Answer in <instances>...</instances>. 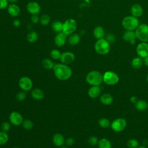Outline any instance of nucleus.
Returning <instances> with one entry per match:
<instances>
[{
    "instance_id": "13",
    "label": "nucleus",
    "mask_w": 148,
    "mask_h": 148,
    "mask_svg": "<svg viewBox=\"0 0 148 148\" xmlns=\"http://www.w3.org/2000/svg\"><path fill=\"white\" fill-rule=\"evenodd\" d=\"M26 7L28 13L32 15L38 14L40 12V6L39 4L35 1L29 2Z\"/></svg>"
},
{
    "instance_id": "32",
    "label": "nucleus",
    "mask_w": 148,
    "mask_h": 148,
    "mask_svg": "<svg viewBox=\"0 0 148 148\" xmlns=\"http://www.w3.org/2000/svg\"><path fill=\"white\" fill-rule=\"evenodd\" d=\"M127 147L128 148H137L139 145V142L136 139H130L127 141Z\"/></svg>"
},
{
    "instance_id": "6",
    "label": "nucleus",
    "mask_w": 148,
    "mask_h": 148,
    "mask_svg": "<svg viewBox=\"0 0 148 148\" xmlns=\"http://www.w3.org/2000/svg\"><path fill=\"white\" fill-rule=\"evenodd\" d=\"M119 81V77L113 71H108L103 74V82L109 86L116 84Z\"/></svg>"
},
{
    "instance_id": "11",
    "label": "nucleus",
    "mask_w": 148,
    "mask_h": 148,
    "mask_svg": "<svg viewBox=\"0 0 148 148\" xmlns=\"http://www.w3.org/2000/svg\"><path fill=\"white\" fill-rule=\"evenodd\" d=\"M138 56L142 58L148 56V43L142 42L139 43L136 48Z\"/></svg>"
},
{
    "instance_id": "7",
    "label": "nucleus",
    "mask_w": 148,
    "mask_h": 148,
    "mask_svg": "<svg viewBox=\"0 0 148 148\" xmlns=\"http://www.w3.org/2000/svg\"><path fill=\"white\" fill-rule=\"evenodd\" d=\"M77 28V22L73 18H69L63 23L62 32L66 35L73 34Z\"/></svg>"
},
{
    "instance_id": "16",
    "label": "nucleus",
    "mask_w": 148,
    "mask_h": 148,
    "mask_svg": "<svg viewBox=\"0 0 148 148\" xmlns=\"http://www.w3.org/2000/svg\"><path fill=\"white\" fill-rule=\"evenodd\" d=\"M52 140L55 146L57 147H61L65 143V138L64 136L60 133H56L53 136Z\"/></svg>"
},
{
    "instance_id": "42",
    "label": "nucleus",
    "mask_w": 148,
    "mask_h": 148,
    "mask_svg": "<svg viewBox=\"0 0 148 148\" xmlns=\"http://www.w3.org/2000/svg\"><path fill=\"white\" fill-rule=\"evenodd\" d=\"M106 39L109 42V43H112L115 40V37L112 34H109L107 35L106 36Z\"/></svg>"
},
{
    "instance_id": "24",
    "label": "nucleus",
    "mask_w": 148,
    "mask_h": 148,
    "mask_svg": "<svg viewBox=\"0 0 148 148\" xmlns=\"http://www.w3.org/2000/svg\"><path fill=\"white\" fill-rule=\"evenodd\" d=\"M135 108L139 111H145L148 108L147 102L143 99L138 100L136 102V103L135 104Z\"/></svg>"
},
{
    "instance_id": "21",
    "label": "nucleus",
    "mask_w": 148,
    "mask_h": 148,
    "mask_svg": "<svg viewBox=\"0 0 148 148\" xmlns=\"http://www.w3.org/2000/svg\"><path fill=\"white\" fill-rule=\"evenodd\" d=\"M31 97L35 100H41L44 98V92L43 91L38 88L33 89L31 91Z\"/></svg>"
},
{
    "instance_id": "18",
    "label": "nucleus",
    "mask_w": 148,
    "mask_h": 148,
    "mask_svg": "<svg viewBox=\"0 0 148 148\" xmlns=\"http://www.w3.org/2000/svg\"><path fill=\"white\" fill-rule=\"evenodd\" d=\"M101 92V89L99 86H91L88 90V95L91 98H95L98 97Z\"/></svg>"
},
{
    "instance_id": "50",
    "label": "nucleus",
    "mask_w": 148,
    "mask_h": 148,
    "mask_svg": "<svg viewBox=\"0 0 148 148\" xmlns=\"http://www.w3.org/2000/svg\"><path fill=\"white\" fill-rule=\"evenodd\" d=\"M60 148H68V147H65V146H61Z\"/></svg>"
},
{
    "instance_id": "8",
    "label": "nucleus",
    "mask_w": 148,
    "mask_h": 148,
    "mask_svg": "<svg viewBox=\"0 0 148 148\" xmlns=\"http://www.w3.org/2000/svg\"><path fill=\"white\" fill-rule=\"evenodd\" d=\"M127 126L126 120L122 117H119L114 120L110 125L111 128L114 132H121L123 131Z\"/></svg>"
},
{
    "instance_id": "47",
    "label": "nucleus",
    "mask_w": 148,
    "mask_h": 148,
    "mask_svg": "<svg viewBox=\"0 0 148 148\" xmlns=\"http://www.w3.org/2000/svg\"><path fill=\"white\" fill-rule=\"evenodd\" d=\"M130 44H131V45H134V44L135 43V39L132 40V41H131V42H130Z\"/></svg>"
},
{
    "instance_id": "9",
    "label": "nucleus",
    "mask_w": 148,
    "mask_h": 148,
    "mask_svg": "<svg viewBox=\"0 0 148 148\" xmlns=\"http://www.w3.org/2000/svg\"><path fill=\"white\" fill-rule=\"evenodd\" d=\"M18 86L24 91H29L33 86V82L29 77L23 76L18 80Z\"/></svg>"
},
{
    "instance_id": "39",
    "label": "nucleus",
    "mask_w": 148,
    "mask_h": 148,
    "mask_svg": "<svg viewBox=\"0 0 148 148\" xmlns=\"http://www.w3.org/2000/svg\"><path fill=\"white\" fill-rule=\"evenodd\" d=\"M8 0H0V10L4 9L8 6Z\"/></svg>"
},
{
    "instance_id": "15",
    "label": "nucleus",
    "mask_w": 148,
    "mask_h": 148,
    "mask_svg": "<svg viewBox=\"0 0 148 148\" xmlns=\"http://www.w3.org/2000/svg\"><path fill=\"white\" fill-rule=\"evenodd\" d=\"M130 12L132 16L138 18L143 14V9L140 5L138 3H135L133 4L131 7Z\"/></svg>"
},
{
    "instance_id": "22",
    "label": "nucleus",
    "mask_w": 148,
    "mask_h": 148,
    "mask_svg": "<svg viewBox=\"0 0 148 148\" xmlns=\"http://www.w3.org/2000/svg\"><path fill=\"white\" fill-rule=\"evenodd\" d=\"M80 36L79 34L76 33H73L69 35L68 42L70 45L75 46L77 45L80 42Z\"/></svg>"
},
{
    "instance_id": "46",
    "label": "nucleus",
    "mask_w": 148,
    "mask_h": 148,
    "mask_svg": "<svg viewBox=\"0 0 148 148\" xmlns=\"http://www.w3.org/2000/svg\"><path fill=\"white\" fill-rule=\"evenodd\" d=\"M17 1H18V0H8L9 2H10V3H14L15 2H17Z\"/></svg>"
},
{
    "instance_id": "34",
    "label": "nucleus",
    "mask_w": 148,
    "mask_h": 148,
    "mask_svg": "<svg viewBox=\"0 0 148 148\" xmlns=\"http://www.w3.org/2000/svg\"><path fill=\"white\" fill-rule=\"evenodd\" d=\"M50 21V17L48 14H43L40 18V23L43 25H47Z\"/></svg>"
},
{
    "instance_id": "4",
    "label": "nucleus",
    "mask_w": 148,
    "mask_h": 148,
    "mask_svg": "<svg viewBox=\"0 0 148 148\" xmlns=\"http://www.w3.org/2000/svg\"><path fill=\"white\" fill-rule=\"evenodd\" d=\"M139 20L133 16H127L122 20L123 27L126 31H134L139 25Z\"/></svg>"
},
{
    "instance_id": "12",
    "label": "nucleus",
    "mask_w": 148,
    "mask_h": 148,
    "mask_svg": "<svg viewBox=\"0 0 148 148\" xmlns=\"http://www.w3.org/2000/svg\"><path fill=\"white\" fill-rule=\"evenodd\" d=\"M60 59L62 64L68 65L72 63L74 61L75 56V54L71 51H65L61 53Z\"/></svg>"
},
{
    "instance_id": "49",
    "label": "nucleus",
    "mask_w": 148,
    "mask_h": 148,
    "mask_svg": "<svg viewBox=\"0 0 148 148\" xmlns=\"http://www.w3.org/2000/svg\"><path fill=\"white\" fill-rule=\"evenodd\" d=\"M146 81H147V82L148 83V75H147V76H146Z\"/></svg>"
},
{
    "instance_id": "19",
    "label": "nucleus",
    "mask_w": 148,
    "mask_h": 148,
    "mask_svg": "<svg viewBox=\"0 0 148 148\" xmlns=\"http://www.w3.org/2000/svg\"><path fill=\"white\" fill-rule=\"evenodd\" d=\"M113 101V98L112 95L109 93H105L102 94L100 97V102L102 104L104 105H110Z\"/></svg>"
},
{
    "instance_id": "48",
    "label": "nucleus",
    "mask_w": 148,
    "mask_h": 148,
    "mask_svg": "<svg viewBox=\"0 0 148 148\" xmlns=\"http://www.w3.org/2000/svg\"><path fill=\"white\" fill-rule=\"evenodd\" d=\"M137 148H147V147L145 146H144V145H142V146H138Z\"/></svg>"
},
{
    "instance_id": "10",
    "label": "nucleus",
    "mask_w": 148,
    "mask_h": 148,
    "mask_svg": "<svg viewBox=\"0 0 148 148\" xmlns=\"http://www.w3.org/2000/svg\"><path fill=\"white\" fill-rule=\"evenodd\" d=\"M9 121L10 123L14 125H20L22 124V123L23 121V116L18 112L13 111L10 113L9 115Z\"/></svg>"
},
{
    "instance_id": "2",
    "label": "nucleus",
    "mask_w": 148,
    "mask_h": 148,
    "mask_svg": "<svg viewBox=\"0 0 148 148\" xmlns=\"http://www.w3.org/2000/svg\"><path fill=\"white\" fill-rule=\"evenodd\" d=\"M86 80L91 86H99L103 82V75L98 71H91L86 75Z\"/></svg>"
},
{
    "instance_id": "25",
    "label": "nucleus",
    "mask_w": 148,
    "mask_h": 148,
    "mask_svg": "<svg viewBox=\"0 0 148 148\" xmlns=\"http://www.w3.org/2000/svg\"><path fill=\"white\" fill-rule=\"evenodd\" d=\"M143 64V58L140 57H136L134 58L131 61L132 66L135 69L140 68Z\"/></svg>"
},
{
    "instance_id": "31",
    "label": "nucleus",
    "mask_w": 148,
    "mask_h": 148,
    "mask_svg": "<svg viewBox=\"0 0 148 148\" xmlns=\"http://www.w3.org/2000/svg\"><path fill=\"white\" fill-rule=\"evenodd\" d=\"M9 139V135L6 132L0 131V146L3 145L7 143Z\"/></svg>"
},
{
    "instance_id": "14",
    "label": "nucleus",
    "mask_w": 148,
    "mask_h": 148,
    "mask_svg": "<svg viewBox=\"0 0 148 148\" xmlns=\"http://www.w3.org/2000/svg\"><path fill=\"white\" fill-rule=\"evenodd\" d=\"M67 36L62 31L57 33L54 38L55 45L59 47L63 46L66 42Z\"/></svg>"
},
{
    "instance_id": "37",
    "label": "nucleus",
    "mask_w": 148,
    "mask_h": 148,
    "mask_svg": "<svg viewBox=\"0 0 148 148\" xmlns=\"http://www.w3.org/2000/svg\"><path fill=\"white\" fill-rule=\"evenodd\" d=\"M98 141L99 140H98V138L95 136H91L88 139V142L91 146H95V145H98Z\"/></svg>"
},
{
    "instance_id": "23",
    "label": "nucleus",
    "mask_w": 148,
    "mask_h": 148,
    "mask_svg": "<svg viewBox=\"0 0 148 148\" xmlns=\"http://www.w3.org/2000/svg\"><path fill=\"white\" fill-rule=\"evenodd\" d=\"M136 38V35L134 31H126L123 35V39L126 42H130Z\"/></svg>"
},
{
    "instance_id": "51",
    "label": "nucleus",
    "mask_w": 148,
    "mask_h": 148,
    "mask_svg": "<svg viewBox=\"0 0 148 148\" xmlns=\"http://www.w3.org/2000/svg\"><path fill=\"white\" fill-rule=\"evenodd\" d=\"M13 148H19V147H13Z\"/></svg>"
},
{
    "instance_id": "36",
    "label": "nucleus",
    "mask_w": 148,
    "mask_h": 148,
    "mask_svg": "<svg viewBox=\"0 0 148 148\" xmlns=\"http://www.w3.org/2000/svg\"><path fill=\"white\" fill-rule=\"evenodd\" d=\"M25 92V91H20L16 94V98L18 101H23L25 99L27 95Z\"/></svg>"
},
{
    "instance_id": "38",
    "label": "nucleus",
    "mask_w": 148,
    "mask_h": 148,
    "mask_svg": "<svg viewBox=\"0 0 148 148\" xmlns=\"http://www.w3.org/2000/svg\"><path fill=\"white\" fill-rule=\"evenodd\" d=\"M1 128L2 131H5V132H8L10 129V124L9 122H6V121L3 122L1 124Z\"/></svg>"
},
{
    "instance_id": "17",
    "label": "nucleus",
    "mask_w": 148,
    "mask_h": 148,
    "mask_svg": "<svg viewBox=\"0 0 148 148\" xmlns=\"http://www.w3.org/2000/svg\"><path fill=\"white\" fill-rule=\"evenodd\" d=\"M8 12L10 16L15 17L19 15L20 9L19 6L15 3H11L8 6Z\"/></svg>"
},
{
    "instance_id": "40",
    "label": "nucleus",
    "mask_w": 148,
    "mask_h": 148,
    "mask_svg": "<svg viewBox=\"0 0 148 148\" xmlns=\"http://www.w3.org/2000/svg\"><path fill=\"white\" fill-rule=\"evenodd\" d=\"M75 142V140H74V139L72 137H69V138H68L65 141V143L66 144V146H72L73 145Z\"/></svg>"
},
{
    "instance_id": "30",
    "label": "nucleus",
    "mask_w": 148,
    "mask_h": 148,
    "mask_svg": "<svg viewBox=\"0 0 148 148\" xmlns=\"http://www.w3.org/2000/svg\"><path fill=\"white\" fill-rule=\"evenodd\" d=\"M99 125L103 128H108L110 127L111 123L110 121L106 118H101L98 120Z\"/></svg>"
},
{
    "instance_id": "1",
    "label": "nucleus",
    "mask_w": 148,
    "mask_h": 148,
    "mask_svg": "<svg viewBox=\"0 0 148 148\" xmlns=\"http://www.w3.org/2000/svg\"><path fill=\"white\" fill-rule=\"evenodd\" d=\"M53 71L55 76L60 80H68L72 75V71L70 67L62 63L55 64Z\"/></svg>"
},
{
    "instance_id": "28",
    "label": "nucleus",
    "mask_w": 148,
    "mask_h": 148,
    "mask_svg": "<svg viewBox=\"0 0 148 148\" xmlns=\"http://www.w3.org/2000/svg\"><path fill=\"white\" fill-rule=\"evenodd\" d=\"M42 65L43 67L46 69H53L54 64L53 62L49 58H45L42 61Z\"/></svg>"
},
{
    "instance_id": "20",
    "label": "nucleus",
    "mask_w": 148,
    "mask_h": 148,
    "mask_svg": "<svg viewBox=\"0 0 148 148\" xmlns=\"http://www.w3.org/2000/svg\"><path fill=\"white\" fill-rule=\"evenodd\" d=\"M105 35V30L101 26H97L94 28L93 30V35L95 38L97 39L103 38Z\"/></svg>"
},
{
    "instance_id": "44",
    "label": "nucleus",
    "mask_w": 148,
    "mask_h": 148,
    "mask_svg": "<svg viewBox=\"0 0 148 148\" xmlns=\"http://www.w3.org/2000/svg\"><path fill=\"white\" fill-rule=\"evenodd\" d=\"M13 25H14V27H19V26L20 25L21 23H20V21L19 20H18V19H15V20L13 21Z\"/></svg>"
},
{
    "instance_id": "5",
    "label": "nucleus",
    "mask_w": 148,
    "mask_h": 148,
    "mask_svg": "<svg viewBox=\"0 0 148 148\" xmlns=\"http://www.w3.org/2000/svg\"><path fill=\"white\" fill-rule=\"evenodd\" d=\"M136 38L141 42H148V25L146 24H139L135 29Z\"/></svg>"
},
{
    "instance_id": "27",
    "label": "nucleus",
    "mask_w": 148,
    "mask_h": 148,
    "mask_svg": "<svg viewBox=\"0 0 148 148\" xmlns=\"http://www.w3.org/2000/svg\"><path fill=\"white\" fill-rule=\"evenodd\" d=\"M63 23L59 21H55L51 24L52 29L56 32H60L62 31Z\"/></svg>"
},
{
    "instance_id": "41",
    "label": "nucleus",
    "mask_w": 148,
    "mask_h": 148,
    "mask_svg": "<svg viewBox=\"0 0 148 148\" xmlns=\"http://www.w3.org/2000/svg\"><path fill=\"white\" fill-rule=\"evenodd\" d=\"M31 21L34 23V24H37L38 23V22L40 21V18L38 17V14H34L32 15L31 16Z\"/></svg>"
},
{
    "instance_id": "35",
    "label": "nucleus",
    "mask_w": 148,
    "mask_h": 148,
    "mask_svg": "<svg viewBox=\"0 0 148 148\" xmlns=\"http://www.w3.org/2000/svg\"><path fill=\"white\" fill-rule=\"evenodd\" d=\"M61 53L58 49H53L50 52V57L53 60H58L61 57Z\"/></svg>"
},
{
    "instance_id": "29",
    "label": "nucleus",
    "mask_w": 148,
    "mask_h": 148,
    "mask_svg": "<svg viewBox=\"0 0 148 148\" xmlns=\"http://www.w3.org/2000/svg\"><path fill=\"white\" fill-rule=\"evenodd\" d=\"M38 33L34 31L29 32L27 36V39L30 43L35 42L38 40Z\"/></svg>"
},
{
    "instance_id": "45",
    "label": "nucleus",
    "mask_w": 148,
    "mask_h": 148,
    "mask_svg": "<svg viewBox=\"0 0 148 148\" xmlns=\"http://www.w3.org/2000/svg\"><path fill=\"white\" fill-rule=\"evenodd\" d=\"M143 64H145V65H146V66H148V56L143 58Z\"/></svg>"
},
{
    "instance_id": "26",
    "label": "nucleus",
    "mask_w": 148,
    "mask_h": 148,
    "mask_svg": "<svg viewBox=\"0 0 148 148\" xmlns=\"http://www.w3.org/2000/svg\"><path fill=\"white\" fill-rule=\"evenodd\" d=\"M98 146L99 148H112L110 141L106 138H102L98 141Z\"/></svg>"
},
{
    "instance_id": "33",
    "label": "nucleus",
    "mask_w": 148,
    "mask_h": 148,
    "mask_svg": "<svg viewBox=\"0 0 148 148\" xmlns=\"http://www.w3.org/2000/svg\"><path fill=\"white\" fill-rule=\"evenodd\" d=\"M22 125L24 129H25L27 130H29L32 128L34 124L31 120H30L29 119H26V120H23V121L22 123Z\"/></svg>"
},
{
    "instance_id": "3",
    "label": "nucleus",
    "mask_w": 148,
    "mask_h": 148,
    "mask_svg": "<svg viewBox=\"0 0 148 148\" xmlns=\"http://www.w3.org/2000/svg\"><path fill=\"white\" fill-rule=\"evenodd\" d=\"M94 49L95 51L100 55L107 54L110 50V43L104 38L98 39L95 43Z\"/></svg>"
},
{
    "instance_id": "43",
    "label": "nucleus",
    "mask_w": 148,
    "mask_h": 148,
    "mask_svg": "<svg viewBox=\"0 0 148 148\" xmlns=\"http://www.w3.org/2000/svg\"><path fill=\"white\" fill-rule=\"evenodd\" d=\"M138 101V99L137 97L136 96H135V95H132V96H131L130 97V101L132 103H135V104Z\"/></svg>"
}]
</instances>
